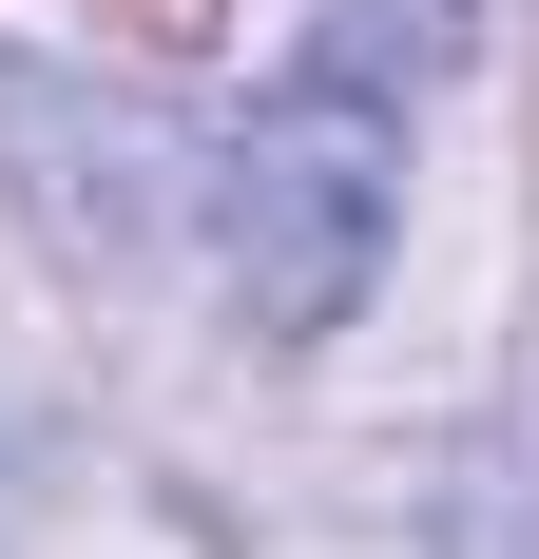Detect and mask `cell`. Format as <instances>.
I'll return each instance as SVG.
<instances>
[{
  "label": "cell",
  "instance_id": "1",
  "mask_svg": "<svg viewBox=\"0 0 539 559\" xmlns=\"http://www.w3.org/2000/svg\"><path fill=\"white\" fill-rule=\"evenodd\" d=\"M385 231H405V116H385V78L309 58V78L213 155V251H231V289H251L270 347H327L367 309Z\"/></svg>",
  "mask_w": 539,
  "mask_h": 559
},
{
  "label": "cell",
  "instance_id": "2",
  "mask_svg": "<svg viewBox=\"0 0 539 559\" xmlns=\"http://www.w3.org/2000/svg\"><path fill=\"white\" fill-rule=\"evenodd\" d=\"M385 39H405V78H424V58L463 39V0H327V58H347V78H385Z\"/></svg>",
  "mask_w": 539,
  "mask_h": 559
}]
</instances>
